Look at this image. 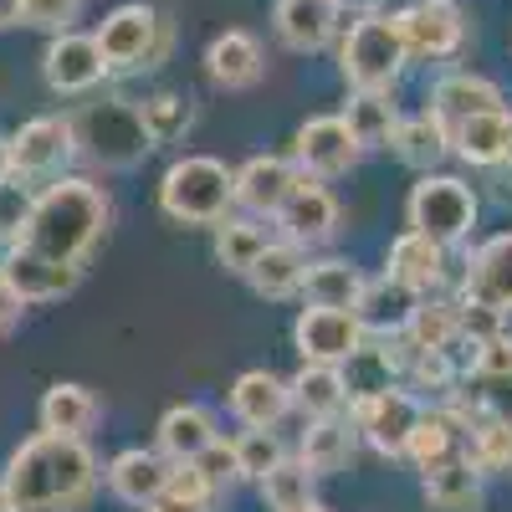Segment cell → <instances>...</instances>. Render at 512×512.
<instances>
[{
  "mask_svg": "<svg viewBox=\"0 0 512 512\" xmlns=\"http://www.w3.org/2000/svg\"><path fill=\"white\" fill-rule=\"evenodd\" d=\"M98 482H103L98 451L88 441L47 431L26 436L0 472V487H6L16 512H82L93 502Z\"/></svg>",
  "mask_w": 512,
  "mask_h": 512,
  "instance_id": "6da1fadb",
  "label": "cell"
},
{
  "mask_svg": "<svg viewBox=\"0 0 512 512\" xmlns=\"http://www.w3.org/2000/svg\"><path fill=\"white\" fill-rule=\"evenodd\" d=\"M108 216H113V205H108V190L103 185L82 180V175H57L47 190L36 195L31 221L21 231V246L82 267L93 256V246L103 241Z\"/></svg>",
  "mask_w": 512,
  "mask_h": 512,
  "instance_id": "7a4b0ae2",
  "label": "cell"
},
{
  "mask_svg": "<svg viewBox=\"0 0 512 512\" xmlns=\"http://www.w3.org/2000/svg\"><path fill=\"white\" fill-rule=\"evenodd\" d=\"M159 210L180 226H221L236 210V169L210 154H185L164 169Z\"/></svg>",
  "mask_w": 512,
  "mask_h": 512,
  "instance_id": "3957f363",
  "label": "cell"
},
{
  "mask_svg": "<svg viewBox=\"0 0 512 512\" xmlns=\"http://www.w3.org/2000/svg\"><path fill=\"white\" fill-rule=\"evenodd\" d=\"M72 139L77 154H88L103 169H134L149 159L154 139L144 128V113L134 98H98V103H82L72 113Z\"/></svg>",
  "mask_w": 512,
  "mask_h": 512,
  "instance_id": "277c9868",
  "label": "cell"
},
{
  "mask_svg": "<svg viewBox=\"0 0 512 512\" xmlns=\"http://www.w3.org/2000/svg\"><path fill=\"white\" fill-rule=\"evenodd\" d=\"M405 36L395 16H354L344 31V47H338V67H344L349 88L359 93H395V82L405 72Z\"/></svg>",
  "mask_w": 512,
  "mask_h": 512,
  "instance_id": "5b68a950",
  "label": "cell"
},
{
  "mask_svg": "<svg viewBox=\"0 0 512 512\" xmlns=\"http://www.w3.org/2000/svg\"><path fill=\"white\" fill-rule=\"evenodd\" d=\"M98 52L108 62V72H149L169 57V41H175V26L159 6H144V0H128V6H113L103 16V26L93 31Z\"/></svg>",
  "mask_w": 512,
  "mask_h": 512,
  "instance_id": "8992f818",
  "label": "cell"
},
{
  "mask_svg": "<svg viewBox=\"0 0 512 512\" xmlns=\"http://www.w3.org/2000/svg\"><path fill=\"white\" fill-rule=\"evenodd\" d=\"M477 210H482V200H477V190L466 180H456V175H420L410 185V200H405V221H410L415 236H431L436 246L451 251V246H461L466 236H472Z\"/></svg>",
  "mask_w": 512,
  "mask_h": 512,
  "instance_id": "52a82bcc",
  "label": "cell"
},
{
  "mask_svg": "<svg viewBox=\"0 0 512 512\" xmlns=\"http://www.w3.org/2000/svg\"><path fill=\"white\" fill-rule=\"evenodd\" d=\"M425 405L415 390H405V384H390V390H379V395H354L349 400V420H354V431L379 451V456H405L410 446V431L420 425Z\"/></svg>",
  "mask_w": 512,
  "mask_h": 512,
  "instance_id": "ba28073f",
  "label": "cell"
},
{
  "mask_svg": "<svg viewBox=\"0 0 512 512\" xmlns=\"http://www.w3.org/2000/svg\"><path fill=\"white\" fill-rule=\"evenodd\" d=\"M77 154V139H72V118H31L21 123L16 134L6 139V159H11V175L16 180H57L62 164Z\"/></svg>",
  "mask_w": 512,
  "mask_h": 512,
  "instance_id": "9c48e42d",
  "label": "cell"
},
{
  "mask_svg": "<svg viewBox=\"0 0 512 512\" xmlns=\"http://www.w3.org/2000/svg\"><path fill=\"white\" fill-rule=\"evenodd\" d=\"M395 21L410 62H451L466 47V11L456 0H415Z\"/></svg>",
  "mask_w": 512,
  "mask_h": 512,
  "instance_id": "30bf717a",
  "label": "cell"
},
{
  "mask_svg": "<svg viewBox=\"0 0 512 512\" xmlns=\"http://www.w3.org/2000/svg\"><path fill=\"white\" fill-rule=\"evenodd\" d=\"M359 139L349 134V123L338 118V113H323V118H308L303 128H297V139H292V164H297V175L303 180H338V175H349V169L359 164Z\"/></svg>",
  "mask_w": 512,
  "mask_h": 512,
  "instance_id": "8fae6325",
  "label": "cell"
},
{
  "mask_svg": "<svg viewBox=\"0 0 512 512\" xmlns=\"http://www.w3.org/2000/svg\"><path fill=\"white\" fill-rule=\"evenodd\" d=\"M292 344L303 354V364H338L344 369L369 344V333H364L359 313H349V308H303L292 323Z\"/></svg>",
  "mask_w": 512,
  "mask_h": 512,
  "instance_id": "7c38bea8",
  "label": "cell"
},
{
  "mask_svg": "<svg viewBox=\"0 0 512 512\" xmlns=\"http://www.w3.org/2000/svg\"><path fill=\"white\" fill-rule=\"evenodd\" d=\"M0 282L31 308V303H57V297H67L82 282V267L41 256L31 246H6V256H0Z\"/></svg>",
  "mask_w": 512,
  "mask_h": 512,
  "instance_id": "4fadbf2b",
  "label": "cell"
},
{
  "mask_svg": "<svg viewBox=\"0 0 512 512\" xmlns=\"http://www.w3.org/2000/svg\"><path fill=\"white\" fill-rule=\"evenodd\" d=\"M41 77H47V88L62 93V98H82V93H93L98 82L108 77V62L98 52V41L93 36H82V31H62L47 41V52H41Z\"/></svg>",
  "mask_w": 512,
  "mask_h": 512,
  "instance_id": "5bb4252c",
  "label": "cell"
},
{
  "mask_svg": "<svg viewBox=\"0 0 512 512\" xmlns=\"http://www.w3.org/2000/svg\"><path fill=\"white\" fill-rule=\"evenodd\" d=\"M297 185H303V175H297L292 154H256L236 169V205L262 221H277Z\"/></svg>",
  "mask_w": 512,
  "mask_h": 512,
  "instance_id": "9a60e30c",
  "label": "cell"
},
{
  "mask_svg": "<svg viewBox=\"0 0 512 512\" xmlns=\"http://www.w3.org/2000/svg\"><path fill=\"white\" fill-rule=\"evenodd\" d=\"M272 26L277 41L287 52H323L338 41V26H344V6L338 0H277L272 6Z\"/></svg>",
  "mask_w": 512,
  "mask_h": 512,
  "instance_id": "2e32d148",
  "label": "cell"
},
{
  "mask_svg": "<svg viewBox=\"0 0 512 512\" xmlns=\"http://www.w3.org/2000/svg\"><path fill=\"white\" fill-rule=\"evenodd\" d=\"M461 303H482L492 313H512V231L502 236H487L472 262H466V277H461Z\"/></svg>",
  "mask_w": 512,
  "mask_h": 512,
  "instance_id": "e0dca14e",
  "label": "cell"
},
{
  "mask_svg": "<svg viewBox=\"0 0 512 512\" xmlns=\"http://www.w3.org/2000/svg\"><path fill=\"white\" fill-rule=\"evenodd\" d=\"M226 405L246 431H277V420L292 410V384L272 369H246L231 379Z\"/></svg>",
  "mask_w": 512,
  "mask_h": 512,
  "instance_id": "ac0fdd59",
  "label": "cell"
},
{
  "mask_svg": "<svg viewBox=\"0 0 512 512\" xmlns=\"http://www.w3.org/2000/svg\"><path fill=\"white\" fill-rule=\"evenodd\" d=\"M446 272H451L446 246H436L431 236H415V231H400L390 241V256H384V277L400 282L415 297H431L446 282Z\"/></svg>",
  "mask_w": 512,
  "mask_h": 512,
  "instance_id": "d6986e66",
  "label": "cell"
},
{
  "mask_svg": "<svg viewBox=\"0 0 512 512\" xmlns=\"http://www.w3.org/2000/svg\"><path fill=\"white\" fill-rule=\"evenodd\" d=\"M169 456H159V451H144V446H128V451H118L108 466H103V477H108V492L118 497V502H128V507H154L159 497H164V482H169Z\"/></svg>",
  "mask_w": 512,
  "mask_h": 512,
  "instance_id": "ffe728a7",
  "label": "cell"
},
{
  "mask_svg": "<svg viewBox=\"0 0 512 512\" xmlns=\"http://www.w3.org/2000/svg\"><path fill=\"white\" fill-rule=\"evenodd\" d=\"M205 72L216 88L226 93H246L262 82L267 72V57H262V41H256L251 31H221L216 41L205 47Z\"/></svg>",
  "mask_w": 512,
  "mask_h": 512,
  "instance_id": "44dd1931",
  "label": "cell"
},
{
  "mask_svg": "<svg viewBox=\"0 0 512 512\" xmlns=\"http://www.w3.org/2000/svg\"><path fill=\"white\" fill-rule=\"evenodd\" d=\"M277 226H282V241H292V246H323L333 231H338V200L318 185V180H303L292 190V200L282 205V216H277Z\"/></svg>",
  "mask_w": 512,
  "mask_h": 512,
  "instance_id": "7402d4cb",
  "label": "cell"
},
{
  "mask_svg": "<svg viewBox=\"0 0 512 512\" xmlns=\"http://www.w3.org/2000/svg\"><path fill=\"white\" fill-rule=\"evenodd\" d=\"M216 441H221V425H216L210 405L185 400L159 415V456H169V461H200Z\"/></svg>",
  "mask_w": 512,
  "mask_h": 512,
  "instance_id": "603a6c76",
  "label": "cell"
},
{
  "mask_svg": "<svg viewBox=\"0 0 512 512\" xmlns=\"http://www.w3.org/2000/svg\"><path fill=\"white\" fill-rule=\"evenodd\" d=\"M497 108H507L502 88L492 77H482V72H446V77H436V88H431V113L446 128L477 118V113H497Z\"/></svg>",
  "mask_w": 512,
  "mask_h": 512,
  "instance_id": "cb8c5ba5",
  "label": "cell"
},
{
  "mask_svg": "<svg viewBox=\"0 0 512 512\" xmlns=\"http://www.w3.org/2000/svg\"><path fill=\"white\" fill-rule=\"evenodd\" d=\"M103 405L88 384H52L36 405V420L47 436H72V441H88V431L98 425Z\"/></svg>",
  "mask_w": 512,
  "mask_h": 512,
  "instance_id": "d4e9b609",
  "label": "cell"
},
{
  "mask_svg": "<svg viewBox=\"0 0 512 512\" xmlns=\"http://www.w3.org/2000/svg\"><path fill=\"white\" fill-rule=\"evenodd\" d=\"M420 492L431 512H482V472L472 466V456H451L431 466L420 477Z\"/></svg>",
  "mask_w": 512,
  "mask_h": 512,
  "instance_id": "484cf974",
  "label": "cell"
},
{
  "mask_svg": "<svg viewBox=\"0 0 512 512\" xmlns=\"http://www.w3.org/2000/svg\"><path fill=\"white\" fill-rule=\"evenodd\" d=\"M451 154H461L466 164L477 169H497L502 159H512V113L497 108V113H477L451 128Z\"/></svg>",
  "mask_w": 512,
  "mask_h": 512,
  "instance_id": "4316f807",
  "label": "cell"
},
{
  "mask_svg": "<svg viewBox=\"0 0 512 512\" xmlns=\"http://www.w3.org/2000/svg\"><path fill=\"white\" fill-rule=\"evenodd\" d=\"M369 277L349 262V256H323V262H308V277H303V297L308 308H359Z\"/></svg>",
  "mask_w": 512,
  "mask_h": 512,
  "instance_id": "83f0119b",
  "label": "cell"
},
{
  "mask_svg": "<svg viewBox=\"0 0 512 512\" xmlns=\"http://www.w3.org/2000/svg\"><path fill=\"white\" fill-rule=\"evenodd\" d=\"M287 384H292V405L308 420H328L349 410V379L338 364H303Z\"/></svg>",
  "mask_w": 512,
  "mask_h": 512,
  "instance_id": "f1b7e54d",
  "label": "cell"
},
{
  "mask_svg": "<svg viewBox=\"0 0 512 512\" xmlns=\"http://www.w3.org/2000/svg\"><path fill=\"white\" fill-rule=\"evenodd\" d=\"M390 149H395L410 169H420V175H436V164L451 154V128H446L431 108H425V113H410V118H400Z\"/></svg>",
  "mask_w": 512,
  "mask_h": 512,
  "instance_id": "f546056e",
  "label": "cell"
},
{
  "mask_svg": "<svg viewBox=\"0 0 512 512\" xmlns=\"http://www.w3.org/2000/svg\"><path fill=\"white\" fill-rule=\"evenodd\" d=\"M451 456H466V425L441 405V410H425L420 425L410 431V446H405V461H415L420 472L451 461Z\"/></svg>",
  "mask_w": 512,
  "mask_h": 512,
  "instance_id": "4dcf8cb0",
  "label": "cell"
},
{
  "mask_svg": "<svg viewBox=\"0 0 512 512\" xmlns=\"http://www.w3.org/2000/svg\"><path fill=\"white\" fill-rule=\"evenodd\" d=\"M354 420L344 415H328V420H308V431H303V466L313 477H333V472H344V466L354 461Z\"/></svg>",
  "mask_w": 512,
  "mask_h": 512,
  "instance_id": "1f68e13d",
  "label": "cell"
},
{
  "mask_svg": "<svg viewBox=\"0 0 512 512\" xmlns=\"http://www.w3.org/2000/svg\"><path fill=\"white\" fill-rule=\"evenodd\" d=\"M400 338L410 349H456L461 344V303H451V297H415Z\"/></svg>",
  "mask_w": 512,
  "mask_h": 512,
  "instance_id": "d6a6232c",
  "label": "cell"
},
{
  "mask_svg": "<svg viewBox=\"0 0 512 512\" xmlns=\"http://www.w3.org/2000/svg\"><path fill=\"white\" fill-rule=\"evenodd\" d=\"M303 277H308V251L292 246V241H272L262 251V262L246 272V282L256 287V297H272V303H282V297H292V292H303Z\"/></svg>",
  "mask_w": 512,
  "mask_h": 512,
  "instance_id": "836d02e7",
  "label": "cell"
},
{
  "mask_svg": "<svg viewBox=\"0 0 512 512\" xmlns=\"http://www.w3.org/2000/svg\"><path fill=\"white\" fill-rule=\"evenodd\" d=\"M349 123V134L359 139V149H390L395 128H400V108H395V93H349L344 113H338Z\"/></svg>",
  "mask_w": 512,
  "mask_h": 512,
  "instance_id": "e575fe53",
  "label": "cell"
},
{
  "mask_svg": "<svg viewBox=\"0 0 512 512\" xmlns=\"http://www.w3.org/2000/svg\"><path fill=\"white\" fill-rule=\"evenodd\" d=\"M410 308H415V292H405L400 282H369L364 287V297H359V323H364V333L369 338H400V328H405V318H410Z\"/></svg>",
  "mask_w": 512,
  "mask_h": 512,
  "instance_id": "d590c367",
  "label": "cell"
},
{
  "mask_svg": "<svg viewBox=\"0 0 512 512\" xmlns=\"http://www.w3.org/2000/svg\"><path fill=\"white\" fill-rule=\"evenodd\" d=\"M277 236L267 226H256V221H241V216H226L216 226V262L236 277H246L256 262H262V251L272 246Z\"/></svg>",
  "mask_w": 512,
  "mask_h": 512,
  "instance_id": "8d00e7d4",
  "label": "cell"
},
{
  "mask_svg": "<svg viewBox=\"0 0 512 512\" xmlns=\"http://www.w3.org/2000/svg\"><path fill=\"white\" fill-rule=\"evenodd\" d=\"M139 113H144V128H149L154 149L159 144H180L195 128V98H185V93H154V98L139 103Z\"/></svg>",
  "mask_w": 512,
  "mask_h": 512,
  "instance_id": "74e56055",
  "label": "cell"
},
{
  "mask_svg": "<svg viewBox=\"0 0 512 512\" xmlns=\"http://www.w3.org/2000/svg\"><path fill=\"white\" fill-rule=\"evenodd\" d=\"M313 482H318V477L303 466V456H287V461H277L256 487H262V502H267L272 512H287V507L313 502Z\"/></svg>",
  "mask_w": 512,
  "mask_h": 512,
  "instance_id": "f35d334b",
  "label": "cell"
},
{
  "mask_svg": "<svg viewBox=\"0 0 512 512\" xmlns=\"http://www.w3.org/2000/svg\"><path fill=\"white\" fill-rule=\"evenodd\" d=\"M466 456L482 477L512 472V425L507 420H477L472 436H466Z\"/></svg>",
  "mask_w": 512,
  "mask_h": 512,
  "instance_id": "ab89813d",
  "label": "cell"
},
{
  "mask_svg": "<svg viewBox=\"0 0 512 512\" xmlns=\"http://www.w3.org/2000/svg\"><path fill=\"white\" fill-rule=\"evenodd\" d=\"M159 502L169 512H205L210 502H216V487H210V477L200 472L195 461H175V466H169V482H164Z\"/></svg>",
  "mask_w": 512,
  "mask_h": 512,
  "instance_id": "60d3db41",
  "label": "cell"
},
{
  "mask_svg": "<svg viewBox=\"0 0 512 512\" xmlns=\"http://www.w3.org/2000/svg\"><path fill=\"white\" fill-rule=\"evenodd\" d=\"M231 446H236V461H241V482H262L277 461H287L277 431H241Z\"/></svg>",
  "mask_w": 512,
  "mask_h": 512,
  "instance_id": "b9f144b4",
  "label": "cell"
},
{
  "mask_svg": "<svg viewBox=\"0 0 512 512\" xmlns=\"http://www.w3.org/2000/svg\"><path fill=\"white\" fill-rule=\"evenodd\" d=\"M31 205H36V195H31L26 180H16V175L0 180V246H21V231L31 221Z\"/></svg>",
  "mask_w": 512,
  "mask_h": 512,
  "instance_id": "7bdbcfd3",
  "label": "cell"
},
{
  "mask_svg": "<svg viewBox=\"0 0 512 512\" xmlns=\"http://www.w3.org/2000/svg\"><path fill=\"white\" fill-rule=\"evenodd\" d=\"M77 11H82V0H21V21L36 31H52V36L72 31Z\"/></svg>",
  "mask_w": 512,
  "mask_h": 512,
  "instance_id": "ee69618b",
  "label": "cell"
},
{
  "mask_svg": "<svg viewBox=\"0 0 512 512\" xmlns=\"http://www.w3.org/2000/svg\"><path fill=\"white\" fill-rule=\"evenodd\" d=\"M512 374V333H492L472 344V379H507Z\"/></svg>",
  "mask_w": 512,
  "mask_h": 512,
  "instance_id": "f6af8a7d",
  "label": "cell"
},
{
  "mask_svg": "<svg viewBox=\"0 0 512 512\" xmlns=\"http://www.w3.org/2000/svg\"><path fill=\"white\" fill-rule=\"evenodd\" d=\"M477 405L482 420H507L512 425V374L507 379H477V395H466Z\"/></svg>",
  "mask_w": 512,
  "mask_h": 512,
  "instance_id": "bcb514c9",
  "label": "cell"
},
{
  "mask_svg": "<svg viewBox=\"0 0 512 512\" xmlns=\"http://www.w3.org/2000/svg\"><path fill=\"white\" fill-rule=\"evenodd\" d=\"M195 466L210 477V487H216V492H221V487H231V482H241V461H236V446H231V441H216V446H210Z\"/></svg>",
  "mask_w": 512,
  "mask_h": 512,
  "instance_id": "7dc6e473",
  "label": "cell"
},
{
  "mask_svg": "<svg viewBox=\"0 0 512 512\" xmlns=\"http://www.w3.org/2000/svg\"><path fill=\"white\" fill-rule=\"evenodd\" d=\"M492 333H502V313H492L482 303H461V338L466 344H482Z\"/></svg>",
  "mask_w": 512,
  "mask_h": 512,
  "instance_id": "c3c4849f",
  "label": "cell"
},
{
  "mask_svg": "<svg viewBox=\"0 0 512 512\" xmlns=\"http://www.w3.org/2000/svg\"><path fill=\"white\" fill-rule=\"evenodd\" d=\"M21 318H26V303H21L6 282H0V338H11V333L21 328Z\"/></svg>",
  "mask_w": 512,
  "mask_h": 512,
  "instance_id": "681fc988",
  "label": "cell"
},
{
  "mask_svg": "<svg viewBox=\"0 0 512 512\" xmlns=\"http://www.w3.org/2000/svg\"><path fill=\"white\" fill-rule=\"evenodd\" d=\"M487 190H492V200H497V205H507V210H512V159H502L497 169H487Z\"/></svg>",
  "mask_w": 512,
  "mask_h": 512,
  "instance_id": "f907efd6",
  "label": "cell"
},
{
  "mask_svg": "<svg viewBox=\"0 0 512 512\" xmlns=\"http://www.w3.org/2000/svg\"><path fill=\"white\" fill-rule=\"evenodd\" d=\"M21 21V0H0V31Z\"/></svg>",
  "mask_w": 512,
  "mask_h": 512,
  "instance_id": "816d5d0a",
  "label": "cell"
},
{
  "mask_svg": "<svg viewBox=\"0 0 512 512\" xmlns=\"http://www.w3.org/2000/svg\"><path fill=\"white\" fill-rule=\"evenodd\" d=\"M344 11H359V16H374V11H384V0H338Z\"/></svg>",
  "mask_w": 512,
  "mask_h": 512,
  "instance_id": "f5cc1de1",
  "label": "cell"
},
{
  "mask_svg": "<svg viewBox=\"0 0 512 512\" xmlns=\"http://www.w3.org/2000/svg\"><path fill=\"white\" fill-rule=\"evenodd\" d=\"M287 512H328V507H323V502L313 497V502H303V507H287Z\"/></svg>",
  "mask_w": 512,
  "mask_h": 512,
  "instance_id": "db71d44e",
  "label": "cell"
},
{
  "mask_svg": "<svg viewBox=\"0 0 512 512\" xmlns=\"http://www.w3.org/2000/svg\"><path fill=\"white\" fill-rule=\"evenodd\" d=\"M11 175V159H6V139H0V180Z\"/></svg>",
  "mask_w": 512,
  "mask_h": 512,
  "instance_id": "11a10c76",
  "label": "cell"
},
{
  "mask_svg": "<svg viewBox=\"0 0 512 512\" xmlns=\"http://www.w3.org/2000/svg\"><path fill=\"white\" fill-rule=\"evenodd\" d=\"M0 512H16V507H11V497H6V487H0Z\"/></svg>",
  "mask_w": 512,
  "mask_h": 512,
  "instance_id": "9f6ffc18",
  "label": "cell"
},
{
  "mask_svg": "<svg viewBox=\"0 0 512 512\" xmlns=\"http://www.w3.org/2000/svg\"><path fill=\"white\" fill-rule=\"evenodd\" d=\"M144 512H169V507H164V502H154V507H144Z\"/></svg>",
  "mask_w": 512,
  "mask_h": 512,
  "instance_id": "6f0895ef",
  "label": "cell"
}]
</instances>
